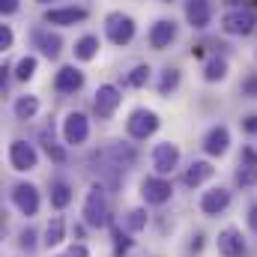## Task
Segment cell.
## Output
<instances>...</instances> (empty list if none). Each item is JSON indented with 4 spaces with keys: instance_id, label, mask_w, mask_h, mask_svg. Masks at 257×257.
Wrapping results in <instances>:
<instances>
[{
    "instance_id": "obj_34",
    "label": "cell",
    "mask_w": 257,
    "mask_h": 257,
    "mask_svg": "<svg viewBox=\"0 0 257 257\" xmlns=\"http://www.w3.org/2000/svg\"><path fill=\"white\" fill-rule=\"evenodd\" d=\"M239 90H242L245 99H257V72H251V75L242 78V87H239Z\"/></svg>"
},
{
    "instance_id": "obj_3",
    "label": "cell",
    "mask_w": 257,
    "mask_h": 257,
    "mask_svg": "<svg viewBox=\"0 0 257 257\" xmlns=\"http://www.w3.org/2000/svg\"><path fill=\"white\" fill-rule=\"evenodd\" d=\"M218 27L224 36H251L257 30V12L251 6H230L221 12Z\"/></svg>"
},
{
    "instance_id": "obj_6",
    "label": "cell",
    "mask_w": 257,
    "mask_h": 257,
    "mask_svg": "<svg viewBox=\"0 0 257 257\" xmlns=\"http://www.w3.org/2000/svg\"><path fill=\"white\" fill-rule=\"evenodd\" d=\"M180 159H183V153H180V147H177L174 141L156 144V147H153V156H150L153 171H156L159 177H171V174L180 168Z\"/></svg>"
},
{
    "instance_id": "obj_27",
    "label": "cell",
    "mask_w": 257,
    "mask_h": 257,
    "mask_svg": "<svg viewBox=\"0 0 257 257\" xmlns=\"http://www.w3.org/2000/svg\"><path fill=\"white\" fill-rule=\"evenodd\" d=\"M39 144H42V150H45V156H48L51 162H57V165H63L66 162V150L54 141V132L42 128V132H39Z\"/></svg>"
},
{
    "instance_id": "obj_37",
    "label": "cell",
    "mask_w": 257,
    "mask_h": 257,
    "mask_svg": "<svg viewBox=\"0 0 257 257\" xmlns=\"http://www.w3.org/2000/svg\"><path fill=\"white\" fill-rule=\"evenodd\" d=\"M69 257H90V248L84 245V242H75V245H69Z\"/></svg>"
},
{
    "instance_id": "obj_13",
    "label": "cell",
    "mask_w": 257,
    "mask_h": 257,
    "mask_svg": "<svg viewBox=\"0 0 257 257\" xmlns=\"http://www.w3.org/2000/svg\"><path fill=\"white\" fill-rule=\"evenodd\" d=\"M30 42H33V48H39V54L45 60H57L63 54V45H66L63 36L57 30H51V27H36L30 33Z\"/></svg>"
},
{
    "instance_id": "obj_5",
    "label": "cell",
    "mask_w": 257,
    "mask_h": 257,
    "mask_svg": "<svg viewBox=\"0 0 257 257\" xmlns=\"http://www.w3.org/2000/svg\"><path fill=\"white\" fill-rule=\"evenodd\" d=\"M96 162L105 165L108 171H128L138 162V150L132 144H108L96 153Z\"/></svg>"
},
{
    "instance_id": "obj_44",
    "label": "cell",
    "mask_w": 257,
    "mask_h": 257,
    "mask_svg": "<svg viewBox=\"0 0 257 257\" xmlns=\"http://www.w3.org/2000/svg\"><path fill=\"white\" fill-rule=\"evenodd\" d=\"M60 257H69V254H60Z\"/></svg>"
},
{
    "instance_id": "obj_42",
    "label": "cell",
    "mask_w": 257,
    "mask_h": 257,
    "mask_svg": "<svg viewBox=\"0 0 257 257\" xmlns=\"http://www.w3.org/2000/svg\"><path fill=\"white\" fill-rule=\"evenodd\" d=\"M33 3H39V6H48V3H51V0H33Z\"/></svg>"
},
{
    "instance_id": "obj_12",
    "label": "cell",
    "mask_w": 257,
    "mask_h": 257,
    "mask_svg": "<svg viewBox=\"0 0 257 257\" xmlns=\"http://www.w3.org/2000/svg\"><path fill=\"white\" fill-rule=\"evenodd\" d=\"M87 18H90L87 6H51L42 15L48 27H75V24H84Z\"/></svg>"
},
{
    "instance_id": "obj_33",
    "label": "cell",
    "mask_w": 257,
    "mask_h": 257,
    "mask_svg": "<svg viewBox=\"0 0 257 257\" xmlns=\"http://www.w3.org/2000/svg\"><path fill=\"white\" fill-rule=\"evenodd\" d=\"M12 45H15V30H12V24H0V51L6 54V51H12Z\"/></svg>"
},
{
    "instance_id": "obj_23",
    "label": "cell",
    "mask_w": 257,
    "mask_h": 257,
    "mask_svg": "<svg viewBox=\"0 0 257 257\" xmlns=\"http://www.w3.org/2000/svg\"><path fill=\"white\" fill-rule=\"evenodd\" d=\"M227 75H230V63H227V57L212 54V57L203 60V81H206V84H218V81H224Z\"/></svg>"
},
{
    "instance_id": "obj_39",
    "label": "cell",
    "mask_w": 257,
    "mask_h": 257,
    "mask_svg": "<svg viewBox=\"0 0 257 257\" xmlns=\"http://www.w3.org/2000/svg\"><path fill=\"white\" fill-rule=\"evenodd\" d=\"M245 221H248V227L257 233V203H251V206H248V215H245Z\"/></svg>"
},
{
    "instance_id": "obj_36",
    "label": "cell",
    "mask_w": 257,
    "mask_h": 257,
    "mask_svg": "<svg viewBox=\"0 0 257 257\" xmlns=\"http://www.w3.org/2000/svg\"><path fill=\"white\" fill-rule=\"evenodd\" d=\"M18 9H21V0H0V12H3V18H12Z\"/></svg>"
},
{
    "instance_id": "obj_8",
    "label": "cell",
    "mask_w": 257,
    "mask_h": 257,
    "mask_svg": "<svg viewBox=\"0 0 257 257\" xmlns=\"http://www.w3.org/2000/svg\"><path fill=\"white\" fill-rule=\"evenodd\" d=\"M141 197L150 206H165L174 197V183L168 177H159V174L156 177H144L141 180Z\"/></svg>"
},
{
    "instance_id": "obj_24",
    "label": "cell",
    "mask_w": 257,
    "mask_h": 257,
    "mask_svg": "<svg viewBox=\"0 0 257 257\" xmlns=\"http://www.w3.org/2000/svg\"><path fill=\"white\" fill-rule=\"evenodd\" d=\"M39 108H42V102H39V96H33V93H24V96H18V99L12 102L15 120H33V117L39 114Z\"/></svg>"
},
{
    "instance_id": "obj_22",
    "label": "cell",
    "mask_w": 257,
    "mask_h": 257,
    "mask_svg": "<svg viewBox=\"0 0 257 257\" xmlns=\"http://www.w3.org/2000/svg\"><path fill=\"white\" fill-rule=\"evenodd\" d=\"M215 177V168H212V162H206V159H197L192 162L189 168H186V174H183V183L189 186V189H200L203 183H209Z\"/></svg>"
},
{
    "instance_id": "obj_16",
    "label": "cell",
    "mask_w": 257,
    "mask_h": 257,
    "mask_svg": "<svg viewBox=\"0 0 257 257\" xmlns=\"http://www.w3.org/2000/svg\"><path fill=\"white\" fill-rule=\"evenodd\" d=\"M197 206H200V212L203 215H221V212H227V206H230V192L224 189V186H212V189H206V192L200 194V200H197Z\"/></svg>"
},
{
    "instance_id": "obj_31",
    "label": "cell",
    "mask_w": 257,
    "mask_h": 257,
    "mask_svg": "<svg viewBox=\"0 0 257 257\" xmlns=\"http://www.w3.org/2000/svg\"><path fill=\"white\" fill-rule=\"evenodd\" d=\"M147 221H150V215H147V209H128L126 212V230L128 233H141L144 227H147Z\"/></svg>"
},
{
    "instance_id": "obj_15",
    "label": "cell",
    "mask_w": 257,
    "mask_h": 257,
    "mask_svg": "<svg viewBox=\"0 0 257 257\" xmlns=\"http://www.w3.org/2000/svg\"><path fill=\"white\" fill-rule=\"evenodd\" d=\"M212 0H183V15L192 30H206L212 24Z\"/></svg>"
},
{
    "instance_id": "obj_29",
    "label": "cell",
    "mask_w": 257,
    "mask_h": 257,
    "mask_svg": "<svg viewBox=\"0 0 257 257\" xmlns=\"http://www.w3.org/2000/svg\"><path fill=\"white\" fill-rule=\"evenodd\" d=\"M36 72H39V57H36V54H24V57L15 63V81L27 84V81L36 78Z\"/></svg>"
},
{
    "instance_id": "obj_32",
    "label": "cell",
    "mask_w": 257,
    "mask_h": 257,
    "mask_svg": "<svg viewBox=\"0 0 257 257\" xmlns=\"http://www.w3.org/2000/svg\"><path fill=\"white\" fill-rule=\"evenodd\" d=\"M111 233H114V257H123L132 248V239H128V233L123 230V227H111Z\"/></svg>"
},
{
    "instance_id": "obj_45",
    "label": "cell",
    "mask_w": 257,
    "mask_h": 257,
    "mask_svg": "<svg viewBox=\"0 0 257 257\" xmlns=\"http://www.w3.org/2000/svg\"><path fill=\"white\" fill-rule=\"evenodd\" d=\"M230 3H236V0H230Z\"/></svg>"
},
{
    "instance_id": "obj_38",
    "label": "cell",
    "mask_w": 257,
    "mask_h": 257,
    "mask_svg": "<svg viewBox=\"0 0 257 257\" xmlns=\"http://www.w3.org/2000/svg\"><path fill=\"white\" fill-rule=\"evenodd\" d=\"M242 128H245L248 135H257V114H248V117L242 120Z\"/></svg>"
},
{
    "instance_id": "obj_7",
    "label": "cell",
    "mask_w": 257,
    "mask_h": 257,
    "mask_svg": "<svg viewBox=\"0 0 257 257\" xmlns=\"http://www.w3.org/2000/svg\"><path fill=\"white\" fill-rule=\"evenodd\" d=\"M9 200H12V206H15L21 215H27V218H33V215L39 212V206H42V194H39V189H36L33 183H15L12 192H9Z\"/></svg>"
},
{
    "instance_id": "obj_20",
    "label": "cell",
    "mask_w": 257,
    "mask_h": 257,
    "mask_svg": "<svg viewBox=\"0 0 257 257\" xmlns=\"http://www.w3.org/2000/svg\"><path fill=\"white\" fill-rule=\"evenodd\" d=\"M236 183L242 189H251L257 186V147H242L239 153V168H236Z\"/></svg>"
},
{
    "instance_id": "obj_26",
    "label": "cell",
    "mask_w": 257,
    "mask_h": 257,
    "mask_svg": "<svg viewBox=\"0 0 257 257\" xmlns=\"http://www.w3.org/2000/svg\"><path fill=\"white\" fill-rule=\"evenodd\" d=\"M48 197H51V206H54V209H66V206L72 203L75 192H72V186H69L66 180H54V183H51V192H48Z\"/></svg>"
},
{
    "instance_id": "obj_19",
    "label": "cell",
    "mask_w": 257,
    "mask_h": 257,
    "mask_svg": "<svg viewBox=\"0 0 257 257\" xmlns=\"http://www.w3.org/2000/svg\"><path fill=\"white\" fill-rule=\"evenodd\" d=\"M215 248H218V254H221V257H242V254H245L242 230H239V227H233V224H227V227L218 233Z\"/></svg>"
},
{
    "instance_id": "obj_21",
    "label": "cell",
    "mask_w": 257,
    "mask_h": 257,
    "mask_svg": "<svg viewBox=\"0 0 257 257\" xmlns=\"http://www.w3.org/2000/svg\"><path fill=\"white\" fill-rule=\"evenodd\" d=\"M99 51H102V39H99L96 33H84V36L75 39V45H72L75 63H90V60L99 57Z\"/></svg>"
},
{
    "instance_id": "obj_18",
    "label": "cell",
    "mask_w": 257,
    "mask_h": 257,
    "mask_svg": "<svg viewBox=\"0 0 257 257\" xmlns=\"http://www.w3.org/2000/svg\"><path fill=\"white\" fill-rule=\"evenodd\" d=\"M84 72L78 69L75 63H69V66H60L57 69V75H54V90L60 93V96H72V93H78L81 87H84Z\"/></svg>"
},
{
    "instance_id": "obj_9",
    "label": "cell",
    "mask_w": 257,
    "mask_h": 257,
    "mask_svg": "<svg viewBox=\"0 0 257 257\" xmlns=\"http://www.w3.org/2000/svg\"><path fill=\"white\" fill-rule=\"evenodd\" d=\"M177 36H180V24L174 18H156L150 33H147V42L153 51H168L177 42Z\"/></svg>"
},
{
    "instance_id": "obj_10",
    "label": "cell",
    "mask_w": 257,
    "mask_h": 257,
    "mask_svg": "<svg viewBox=\"0 0 257 257\" xmlns=\"http://www.w3.org/2000/svg\"><path fill=\"white\" fill-rule=\"evenodd\" d=\"M123 105V93L117 84H99L96 96H93V111L99 120H111L117 114V108Z\"/></svg>"
},
{
    "instance_id": "obj_17",
    "label": "cell",
    "mask_w": 257,
    "mask_h": 257,
    "mask_svg": "<svg viewBox=\"0 0 257 257\" xmlns=\"http://www.w3.org/2000/svg\"><path fill=\"white\" fill-rule=\"evenodd\" d=\"M200 147H203V153H206L209 159H221V156L230 150V128L227 126H212L203 135Z\"/></svg>"
},
{
    "instance_id": "obj_40",
    "label": "cell",
    "mask_w": 257,
    "mask_h": 257,
    "mask_svg": "<svg viewBox=\"0 0 257 257\" xmlns=\"http://www.w3.org/2000/svg\"><path fill=\"white\" fill-rule=\"evenodd\" d=\"M189 248H192V251H200V248H203V233H194L192 242H189Z\"/></svg>"
},
{
    "instance_id": "obj_14",
    "label": "cell",
    "mask_w": 257,
    "mask_h": 257,
    "mask_svg": "<svg viewBox=\"0 0 257 257\" xmlns=\"http://www.w3.org/2000/svg\"><path fill=\"white\" fill-rule=\"evenodd\" d=\"M90 138V117L84 111H69L63 120V141L69 147H84Z\"/></svg>"
},
{
    "instance_id": "obj_41",
    "label": "cell",
    "mask_w": 257,
    "mask_h": 257,
    "mask_svg": "<svg viewBox=\"0 0 257 257\" xmlns=\"http://www.w3.org/2000/svg\"><path fill=\"white\" fill-rule=\"evenodd\" d=\"M192 57H197V60H206V45H192Z\"/></svg>"
},
{
    "instance_id": "obj_11",
    "label": "cell",
    "mask_w": 257,
    "mask_h": 257,
    "mask_svg": "<svg viewBox=\"0 0 257 257\" xmlns=\"http://www.w3.org/2000/svg\"><path fill=\"white\" fill-rule=\"evenodd\" d=\"M9 168L18 171V174L36 171L39 168V150L27 141H12L9 144Z\"/></svg>"
},
{
    "instance_id": "obj_35",
    "label": "cell",
    "mask_w": 257,
    "mask_h": 257,
    "mask_svg": "<svg viewBox=\"0 0 257 257\" xmlns=\"http://www.w3.org/2000/svg\"><path fill=\"white\" fill-rule=\"evenodd\" d=\"M18 245L27 248V251H33V248H36V230H33V227H24L21 236H18Z\"/></svg>"
},
{
    "instance_id": "obj_2",
    "label": "cell",
    "mask_w": 257,
    "mask_h": 257,
    "mask_svg": "<svg viewBox=\"0 0 257 257\" xmlns=\"http://www.w3.org/2000/svg\"><path fill=\"white\" fill-rule=\"evenodd\" d=\"M81 218L87 227L93 230H102L111 224V206H108V194L102 186H90V192L84 197V209H81Z\"/></svg>"
},
{
    "instance_id": "obj_28",
    "label": "cell",
    "mask_w": 257,
    "mask_h": 257,
    "mask_svg": "<svg viewBox=\"0 0 257 257\" xmlns=\"http://www.w3.org/2000/svg\"><path fill=\"white\" fill-rule=\"evenodd\" d=\"M66 239V221L60 215H54L51 221H48V227H45V248H57V245H63Z\"/></svg>"
},
{
    "instance_id": "obj_43",
    "label": "cell",
    "mask_w": 257,
    "mask_h": 257,
    "mask_svg": "<svg viewBox=\"0 0 257 257\" xmlns=\"http://www.w3.org/2000/svg\"><path fill=\"white\" fill-rule=\"evenodd\" d=\"M162 3H171V0H162Z\"/></svg>"
},
{
    "instance_id": "obj_25",
    "label": "cell",
    "mask_w": 257,
    "mask_h": 257,
    "mask_svg": "<svg viewBox=\"0 0 257 257\" xmlns=\"http://www.w3.org/2000/svg\"><path fill=\"white\" fill-rule=\"evenodd\" d=\"M183 84V69L180 66H168V69H162V81H159V96H171V93H177V87Z\"/></svg>"
},
{
    "instance_id": "obj_4",
    "label": "cell",
    "mask_w": 257,
    "mask_h": 257,
    "mask_svg": "<svg viewBox=\"0 0 257 257\" xmlns=\"http://www.w3.org/2000/svg\"><path fill=\"white\" fill-rule=\"evenodd\" d=\"M159 126H162V117H159L153 108H135L126 120V132H128L132 141H147V138H153V135L159 132Z\"/></svg>"
},
{
    "instance_id": "obj_1",
    "label": "cell",
    "mask_w": 257,
    "mask_h": 257,
    "mask_svg": "<svg viewBox=\"0 0 257 257\" xmlns=\"http://www.w3.org/2000/svg\"><path fill=\"white\" fill-rule=\"evenodd\" d=\"M135 36H138V24H135V18L123 12V9H111L108 15H105V39L114 45V48H126L135 42Z\"/></svg>"
},
{
    "instance_id": "obj_30",
    "label": "cell",
    "mask_w": 257,
    "mask_h": 257,
    "mask_svg": "<svg viewBox=\"0 0 257 257\" xmlns=\"http://www.w3.org/2000/svg\"><path fill=\"white\" fill-rule=\"evenodd\" d=\"M150 78H153V66H150V63H138L126 75V81H123V84H126V87H147V84H150Z\"/></svg>"
}]
</instances>
